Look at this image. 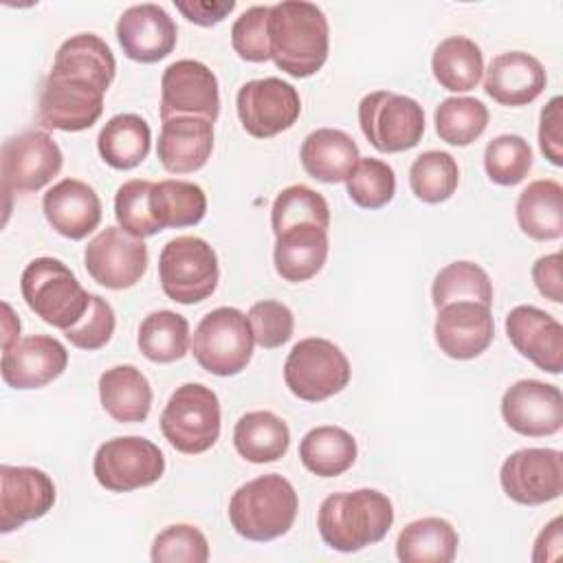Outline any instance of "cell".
<instances>
[{
  "instance_id": "e0dca14e",
  "label": "cell",
  "mask_w": 563,
  "mask_h": 563,
  "mask_svg": "<svg viewBox=\"0 0 563 563\" xmlns=\"http://www.w3.org/2000/svg\"><path fill=\"white\" fill-rule=\"evenodd\" d=\"M501 416L519 435H554L563 427V394L550 383L517 380L501 396Z\"/></svg>"
},
{
  "instance_id": "ffe728a7",
  "label": "cell",
  "mask_w": 563,
  "mask_h": 563,
  "mask_svg": "<svg viewBox=\"0 0 563 563\" xmlns=\"http://www.w3.org/2000/svg\"><path fill=\"white\" fill-rule=\"evenodd\" d=\"M68 365L66 347L48 334H31L2 347V380L13 389H40Z\"/></svg>"
},
{
  "instance_id": "3957f363",
  "label": "cell",
  "mask_w": 563,
  "mask_h": 563,
  "mask_svg": "<svg viewBox=\"0 0 563 563\" xmlns=\"http://www.w3.org/2000/svg\"><path fill=\"white\" fill-rule=\"evenodd\" d=\"M297 508L299 499L292 484L279 473H266L231 495L229 521L249 541H273L292 528Z\"/></svg>"
},
{
  "instance_id": "d4e9b609",
  "label": "cell",
  "mask_w": 563,
  "mask_h": 563,
  "mask_svg": "<svg viewBox=\"0 0 563 563\" xmlns=\"http://www.w3.org/2000/svg\"><path fill=\"white\" fill-rule=\"evenodd\" d=\"M543 64L523 51H508L493 57L486 70L484 90L501 106L532 103L545 88Z\"/></svg>"
},
{
  "instance_id": "d6a6232c",
  "label": "cell",
  "mask_w": 563,
  "mask_h": 563,
  "mask_svg": "<svg viewBox=\"0 0 563 563\" xmlns=\"http://www.w3.org/2000/svg\"><path fill=\"white\" fill-rule=\"evenodd\" d=\"M150 211L161 231L194 227L207 213V196L200 185L189 180H158L150 191Z\"/></svg>"
},
{
  "instance_id": "db71d44e",
  "label": "cell",
  "mask_w": 563,
  "mask_h": 563,
  "mask_svg": "<svg viewBox=\"0 0 563 563\" xmlns=\"http://www.w3.org/2000/svg\"><path fill=\"white\" fill-rule=\"evenodd\" d=\"M2 308H4V334H2V347H9L11 343H15L18 341V334H20V321H18V317H13V310H11V306L9 303H2Z\"/></svg>"
},
{
  "instance_id": "8d00e7d4",
  "label": "cell",
  "mask_w": 563,
  "mask_h": 563,
  "mask_svg": "<svg viewBox=\"0 0 563 563\" xmlns=\"http://www.w3.org/2000/svg\"><path fill=\"white\" fill-rule=\"evenodd\" d=\"M139 350L154 363H174L189 350V323L172 310L150 312L139 325Z\"/></svg>"
},
{
  "instance_id": "ac0fdd59",
  "label": "cell",
  "mask_w": 563,
  "mask_h": 563,
  "mask_svg": "<svg viewBox=\"0 0 563 563\" xmlns=\"http://www.w3.org/2000/svg\"><path fill=\"white\" fill-rule=\"evenodd\" d=\"M55 504L53 479L33 466H0V532L44 517Z\"/></svg>"
},
{
  "instance_id": "8992f818",
  "label": "cell",
  "mask_w": 563,
  "mask_h": 563,
  "mask_svg": "<svg viewBox=\"0 0 563 563\" xmlns=\"http://www.w3.org/2000/svg\"><path fill=\"white\" fill-rule=\"evenodd\" d=\"M158 279L163 292L176 303H198L213 295L220 266L211 244L198 235L169 240L158 255Z\"/></svg>"
},
{
  "instance_id": "5b68a950",
  "label": "cell",
  "mask_w": 563,
  "mask_h": 563,
  "mask_svg": "<svg viewBox=\"0 0 563 563\" xmlns=\"http://www.w3.org/2000/svg\"><path fill=\"white\" fill-rule=\"evenodd\" d=\"M165 440L180 453L198 455L220 438V402L211 387L185 383L176 387L161 413Z\"/></svg>"
},
{
  "instance_id": "7c38bea8",
  "label": "cell",
  "mask_w": 563,
  "mask_h": 563,
  "mask_svg": "<svg viewBox=\"0 0 563 563\" xmlns=\"http://www.w3.org/2000/svg\"><path fill=\"white\" fill-rule=\"evenodd\" d=\"M64 156L55 139L44 130H26L2 143V191L29 194L48 185L62 169Z\"/></svg>"
},
{
  "instance_id": "4316f807",
  "label": "cell",
  "mask_w": 563,
  "mask_h": 563,
  "mask_svg": "<svg viewBox=\"0 0 563 563\" xmlns=\"http://www.w3.org/2000/svg\"><path fill=\"white\" fill-rule=\"evenodd\" d=\"M306 174L321 183H345L361 154L354 139L336 128L310 132L299 150Z\"/></svg>"
},
{
  "instance_id": "30bf717a",
  "label": "cell",
  "mask_w": 563,
  "mask_h": 563,
  "mask_svg": "<svg viewBox=\"0 0 563 563\" xmlns=\"http://www.w3.org/2000/svg\"><path fill=\"white\" fill-rule=\"evenodd\" d=\"M103 95L106 90L84 75L51 70L40 90L37 119L46 130H88L103 112Z\"/></svg>"
},
{
  "instance_id": "6da1fadb",
  "label": "cell",
  "mask_w": 563,
  "mask_h": 563,
  "mask_svg": "<svg viewBox=\"0 0 563 563\" xmlns=\"http://www.w3.org/2000/svg\"><path fill=\"white\" fill-rule=\"evenodd\" d=\"M271 59L290 77H310L328 59L330 26L325 13L306 0L271 4Z\"/></svg>"
},
{
  "instance_id": "816d5d0a",
  "label": "cell",
  "mask_w": 563,
  "mask_h": 563,
  "mask_svg": "<svg viewBox=\"0 0 563 563\" xmlns=\"http://www.w3.org/2000/svg\"><path fill=\"white\" fill-rule=\"evenodd\" d=\"M174 4L189 22L200 26H213L235 9L233 0H191V2H174Z\"/></svg>"
},
{
  "instance_id": "4fadbf2b",
  "label": "cell",
  "mask_w": 563,
  "mask_h": 563,
  "mask_svg": "<svg viewBox=\"0 0 563 563\" xmlns=\"http://www.w3.org/2000/svg\"><path fill=\"white\" fill-rule=\"evenodd\" d=\"M235 108L242 128L251 136L271 139L295 125L301 112V99L292 84L279 77H264L242 84Z\"/></svg>"
},
{
  "instance_id": "60d3db41",
  "label": "cell",
  "mask_w": 563,
  "mask_h": 563,
  "mask_svg": "<svg viewBox=\"0 0 563 563\" xmlns=\"http://www.w3.org/2000/svg\"><path fill=\"white\" fill-rule=\"evenodd\" d=\"M297 224H317L325 231L330 227V207L325 198L308 185H290L282 189L271 209V227L275 235Z\"/></svg>"
},
{
  "instance_id": "d590c367",
  "label": "cell",
  "mask_w": 563,
  "mask_h": 563,
  "mask_svg": "<svg viewBox=\"0 0 563 563\" xmlns=\"http://www.w3.org/2000/svg\"><path fill=\"white\" fill-rule=\"evenodd\" d=\"M51 70L84 75L99 84L103 90H108L117 73V62L110 46L99 35L77 33L62 42Z\"/></svg>"
},
{
  "instance_id": "c3c4849f",
  "label": "cell",
  "mask_w": 563,
  "mask_h": 563,
  "mask_svg": "<svg viewBox=\"0 0 563 563\" xmlns=\"http://www.w3.org/2000/svg\"><path fill=\"white\" fill-rule=\"evenodd\" d=\"M114 325H117V319H114L112 306L103 297L90 295L86 314L73 328L64 330V336L75 347L92 352L103 347L110 341V336L114 334Z\"/></svg>"
},
{
  "instance_id": "484cf974",
  "label": "cell",
  "mask_w": 563,
  "mask_h": 563,
  "mask_svg": "<svg viewBox=\"0 0 563 563\" xmlns=\"http://www.w3.org/2000/svg\"><path fill=\"white\" fill-rule=\"evenodd\" d=\"M328 257V231L317 224H297L275 235V271L282 279L299 284L314 277Z\"/></svg>"
},
{
  "instance_id": "d6986e66",
  "label": "cell",
  "mask_w": 563,
  "mask_h": 563,
  "mask_svg": "<svg viewBox=\"0 0 563 563\" xmlns=\"http://www.w3.org/2000/svg\"><path fill=\"white\" fill-rule=\"evenodd\" d=\"M438 347L457 361L479 356L495 336L490 306L477 301H453L438 308L433 325Z\"/></svg>"
},
{
  "instance_id": "ba28073f",
  "label": "cell",
  "mask_w": 563,
  "mask_h": 563,
  "mask_svg": "<svg viewBox=\"0 0 563 563\" xmlns=\"http://www.w3.org/2000/svg\"><path fill=\"white\" fill-rule=\"evenodd\" d=\"M350 361L328 339L308 336L292 345L284 363V380L292 396L306 402H321L350 383Z\"/></svg>"
},
{
  "instance_id": "ab89813d",
  "label": "cell",
  "mask_w": 563,
  "mask_h": 563,
  "mask_svg": "<svg viewBox=\"0 0 563 563\" xmlns=\"http://www.w3.org/2000/svg\"><path fill=\"white\" fill-rule=\"evenodd\" d=\"M435 132L449 145H471L488 125V108L475 97H449L435 108Z\"/></svg>"
},
{
  "instance_id": "1f68e13d",
  "label": "cell",
  "mask_w": 563,
  "mask_h": 563,
  "mask_svg": "<svg viewBox=\"0 0 563 563\" xmlns=\"http://www.w3.org/2000/svg\"><path fill=\"white\" fill-rule=\"evenodd\" d=\"M233 444L246 462H275L288 451L290 431L273 411H249L235 422Z\"/></svg>"
},
{
  "instance_id": "f546056e",
  "label": "cell",
  "mask_w": 563,
  "mask_h": 563,
  "mask_svg": "<svg viewBox=\"0 0 563 563\" xmlns=\"http://www.w3.org/2000/svg\"><path fill=\"white\" fill-rule=\"evenodd\" d=\"M460 537L440 517H422L402 528L396 539V556L402 563H451L457 554Z\"/></svg>"
},
{
  "instance_id": "e575fe53",
  "label": "cell",
  "mask_w": 563,
  "mask_h": 563,
  "mask_svg": "<svg viewBox=\"0 0 563 563\" xmlns=\"http://www.w3.org/2000/svg\"><path fill=\"white\" fill-rule=\"evenodd\" d=\"M431 70L435 81L451 92L473 90L484 73L482 48L471 37L451 35L435 46Z\"/></svg>"
},
{
  "instance_id": "f35d334b",
  "label": "cell",
  "mask_w": 563,
  "mask_h": 563,
  "mask_svg": "<svg viewBox=\"0 0 563 563\" xmlns=\"http://www.w3.org/2000/svg\"><path fill=\"white\" fill-rule=\"evenodd\" d=\"M460 183L455 158L442 150H427L409 167V187L422 202L438 205L449 200Z\"/></svg>"
},
{
  "instance_id": "f6af8a7d",
  "label": "cell",
  "mask_w": 563,
  "mask_h": 563,
  "mask_svg": "<svg viewBox=\"0 0 563 563\" xmlns=\"http://www.w3.org/2000/svg\"><path fill=\"white\" fill-rule=\"evenodd\" d=\"M150 556L154 563H205L209 541L196 526L174 523L156 534Z\"/></svg>"
},
{
  "instance_id": "9a60e30c",
  "label": "cell",
  "mask_w": 563,
  "mask_h": 563,
  "mask_svg": "<svg viewBox=\"0 0 563 563\" xmlns=\"http://www.w3.org/2000/svg\"><path fill=\"white\" fill-rule=\"evenodd\" d=\"M220 114L218 79L209 66L196 59L172 62L161 77V119L202 117L216 121Z\"/></svg>"
},
{
  "instance_id": "bcb514c9",
  "label": "cell",
  "mask_w": 563,
  "mask_h": 563,
  "mask_svg": "<svg viewBox=\"0 0 563 563\" xmlns=\"http://www.w3.org/2000/svg\"><path fill=\"white\" fill-rule=\"evenodd\" d=\"M268 4H255L240 13L231 26L233 51L244 62H266L271 59V37H268Z\"/></svg>"
},
{
  "instance_id": "f1b7e54d",
  "label": "cell",
  "mask_w": 563,
  "mask_h": 563,
  "mask_svg": "<svg viewBox=\"0 0 563 563\" xmlns=\"http://www.w3.org/2000/svg\"><path fill=\"white\" fill-rule=\"evenodd\" d=\"M519 229L539 242L563 235V187L554 178L532 180L515 205Z\"/></svg>"
},
{
  "instance_id": "2e32d148",
  "label": "cell",
  "mask_w": 563,
  "mask_h": 563,
  "mask_svg": "<svg viewBox=\"0 0 563 563\" xmlns=\"http://www.w3.org/2000/svg\"><path fill=\"white\" fill-rule=\"evenodd\" d=\"M88 275L110 290L132 288L147 268V246L121 227H106L84 251Z\"/></svg>"
},
{
  "instance_id": "681fc988",
  "label": "cell",
  "mask_w": 563,
  "mask_h": 563,
  "mask_svg": "<svg viewBox=\"0 0 563 563\" xmlns=\"http://www.w3.org/2000/svg\"><path fill=\"white\" fill-rule=\"evenodd\" d=\"M563 99L552 97L548 106L541 110V121H539V147L543 156L561 167L563 165Z\"/></svg>"
},
{
  "instance_id": "603a6c76",
  "label": "cell",
  "mask_w": 563,
  "mask_h": 563,
  "mask_svg": "<svg viewBox=\"0 0 563 563\" xmlns=\"http://www.w3.org/2000/svg\"><path fill=\"white\" fill-rule=\"evenodd\" d=\"M42 209L48 224L68 240H84L101 222L97 191L77 178H64L53 185L42 198Z\"/></svg>"
},
{
  "instance_id": "9c48e42d",
  "label": "cell",
  "mask_w": 563,
  "mask_h": 563,
  "mask_svg": "<svg viewBox=\"0 0 563 563\" xmlns=\"http://www.w3.org/2000/svg\"><path fill=\"white\" fill-rule=\"evenodd\" d=\"M358 123L374 150L394 154L420 143L424 134V110L407 95L374 90L358 103Z\"/></svg>"
},
{
  "instance_id": "f5cc1de1",
  "label": "cell",
  "mask_w": 563,
  "mask_h": 563,
  "mask_svg": "<svg viewBox=\"0 0 563 563\" xmlns=\"http://www.w3.org/2000/svg\"><path fill=\"white\" fill-rule=\"evenodd\" d=\"M559 545H561V517H554L537 537L534 541V552H532V561L539 563L541 554L545 548H552V552L559 556Z\"/></svg>"
},
{
  "instance_id": "5bb4252c",
  "label": "cell",
  "mask_w": 563,
  "mask_h": 563,
  "mask_svg": "<svg viewBox=\"0 0 563 563\" xmlns=\"http://www.w3.org/2000/svg\"><path fill=\"white\" fill-rule=\"evenodd\" d=\"M504 493L521 506H541L563 493V455L556 449H519L499 468Z\"/></svg>"
},
{
  "instance_id": "8fae6325",
  "label": "cell",
  "mask_w": 563,
  "mask_h": 563,
  "mask_svg": "<svg viewBox=\"0 0 563 563\" xmlns=\"http://www.w3.org/2000/svg\"><path fill=\"white\" fill-rule=\"evenodd\" d=\"M92 473L106 490L130 493L158 482L165 473V457L163 451L147 438H112L97 449Z\"/></svg>"
},
{
  "instance_id": "52a82bcc",
  "label": "cell",
  "mask_w": 563,
  "mask_h": 563,
  "mask_svg": "<svg viewBox=\"0 0 563 563\" xmlns=\"http://www.w3.org/2000/svg\"><path fill=\"white\" fill-rule=\"evenodd\" d=\"M253 332L246 314L231 306L207 312L194 330L191 352L202 369L216 376L240 374L253 356Z\"/></svg>"
},
{
  "instance_id": "cb8c5ba5",
  "label": "cell",
  "mask_w": 563,
  "mask_h": 563,
  "mask_svg": "<svg viewBox=\"0 0 563 563\" xmlns=\"http://www.w3.org/2000/svg\"><path fill=\"white\" fill-rule=\"evenodd\" d=\"M213 150V123L202 117H169L161 123L156 154L172 174H189L209 161Z\"/></svg>"
},
{
  "instance_id": "74e56055",
  "label": "cell",
  "mask_w": 563,
  "mask_h": 563,
  "mask_svg": "<svg viewBox=\"0 0 563 563\" xmlns=\"http://www.w3.org/2000/svg\"><path fill=\"white\" fill-rule=\"evenodd\" d=\"M431 299L435 308L453 301H477L484 306L493 303V282L488 273L475 262H451L433 279Z\"/></svg>"
},
{
  "instance_id": "b9f144b4",
  "label": "cell",
  "mask_w": 563,
  "mask_h": 563,
  "mask_svg": "<svg viewBox=\"0 0 563 563\" xmlns=\"http://www.w3.org/2000/svg\"><path fill=\"white\" fill-rule=\"evenodd\" d=\"M532 167V150L519 134H499L484 150V169L495 185H519Z\"/></svg>"
},
{
  "instance_id": "ee69618b",
  "label": "cell",
  "mask_w": 563,
  "mask_h": 563,
  "mask_svg": "<svg viewBox=\"0 0 563 563\" xmlns=\"http://www.w3.org/2000/svg\"><path fill=\"white\" fill-rule=\"evenodd\" d=\"M152 180H125L114 194V218L119 227L134 238H150L161 231L150 211Z\"/></svg>"
},
{
  "instance_id": "277c9868",
  "label": "cell",
  "mask_w": 563,
  "mask_h": 563,
  "mask_svg": "<svg viewBox=\"0 0 563 563\" xmlns=\"http://www.w3.org/2000/svg\"><path fill=\"white\" fill-rule=\"evenodd\" d=\"M26 306L48 325L62 332L73 328L88 310L90 292L81 288L75 273L55 257H35L20 277Z\"/></svg>"
},
{
  "instance_id": "4dcf8cb0",
  "label": "cell",
  "mask_w": 563,
  "mask_h": 563,
  "mask_svg": "<svg viewBox=\"0 0 563 563\" xmlns=\"http://www.w3.org/2000/svg\"><path fill=\"white\" fill-rule=\"evenodd\" d=\"M152 145V132L143 117L125 112L112 117L97 136L101 158L114 169H134L141 165Z\"/></svg>"
},
{
  "instance_id": "7a4b0ae2",
  "label": "cell",
  "mask_w": 563,
  "mask_h": 563,
  "mask_svg": "<svg viewBox=\"0 0 563 563\" xmlns=\"http://www.w3.org/2000/svg\"><path fill=\"white\" fill-rule=\"evenodd\" d=\"M394 523L389 497L374 488L328 495L317 515V528L325 545L339 552H358L385 539Z\"/></svg>"
},
{
  "instance_id": "836d02e7",
  "label": "cell",
  "mask_w": 563,
  "mask_h": 563,
  "mask_svg": "<svg viewBox=\"0 0 563 563\" xmlns=\"http://www.w3.org/2000/svg\"><path fill=\"white\" fill-rule=\"evenodd\" d=\"M301 464L319 477L343 475L356 460V440L341 427L310 429L299 442Z\"/></svg>"
},
{
  "instance_id": "7bdbcfd3",
  "label": "cell",
  "mask_w": 563,
  "mask_h": 563,
  "mask_svg": "<svg viewBox=\"0 0 563 563\" xmlns=\"http://www.w3.org/2000/svg\"><path fill=\"white\" fill-rule=\"evenodd\" d=\"M347 196L363 209H380L396 194V174L391 165L380 158H358L356 167L345 180Z\"/></svg>"
},
{
  "instance_id": "83f0119b",
  "label": "cell",
  "mask_w": 563,
  "mask_h": 563,
  "mask_svg": "<svg viewBox=\"0 0 563 563\" xmlns=\"http://www.w3.org/2000/svg\"><path fill=\"white\" fill-rule=\"evenodd\" d=\"M99 398L117 422H143L152 407V387L134 365H114L99 376Z\"/></svg>"
},
{
  "instance_id": "7402d4cb",
  "label": "cell",
  "mask_w": 563,
  "mask_h": 563,
  "mask_svg": "<svg viewBox=\"0 0 563 563\" xmlns=\"http://www.w3.org/2000/svg\"><path fill=\"white\" fill-rule=\"evenodd\" d=\"M506 334L512 347L539 369L561 374L563 325L537 306H517L506 317Z\"/></svg>"
},
{
  "instance_id": "7dc6e473",
  "label": "cell",
  "mask_w": 563,
  "mask_h": 563,
  "mask_svg": "<svg viewBox=\"0 0 563 563\" xmlns=\"http://www.w3.org/2000/svg\"><path fill=\"white\" fill-rule=\"evenodd\" d=\"M246 319L251 323L255 343L264 350H275L284 345L295 330V317L290 308L277 299H262L253 303Z\"/></svg>"
},
{
  "instance_id": "f907efd6",
  "label": "cell",
  "mask_w": 563,
  "mask_h": 563,
  "mask_svg": "<svg viewBox=\"0 0 563 563\" xmlns=\"http://www.w3.org/2000/svg\"><path fill=\"white\" fill-rule=\"evenodd\" d=\"M532 282L537 286V290L554 301L561 303L563 301V282H561V253H550L539 257L532 264Z\"/></svg>"
},
{
  "instance_id": "44dd1931",
  "label": "cell",
  "mask_w": 563,
  "mask_h": 563,
  "mask_svg": "<svg viewBox=\"0 0 563 563\" xmlns=\"http://www.w3.org/2000/svg\"><path fill=\"white\" fill-rule=\"evenodd\" d=\"M178 29L169 13L152 2L128 7L117 22V40L123 53L141 64L167 57L176 46Z\"/></svg>"
}]
</instances>
